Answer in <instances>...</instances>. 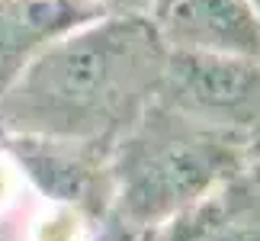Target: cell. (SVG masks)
I'll use <instances>...</instances> for the list:
<instances>
[{"mask_svg":"<svg viewBox=\"0 0 260 241\" xmlns=\"http://www.w3.org/2000/svg\"><path fill=\"white\" fill-rule=\"evenodd\" d=\"M167 42L148 13H103L42 48L0 94V135L113 148L154 103Z\"/></svg>","mask_w":260,"mask_h":241,"instance_id":"cell-1","label":"cell"},{"mask_svg":"<svg viewBox=\"0 0 260 241\" xmlns=\"http://www.w3.org/2000/svg\"><path fill=\"white\" fill-rule=\"evenodd\" d=\"M19 187H23V177H19L16 164L0 152V213L19 199Z\"/></svg>","mask_w":260,"mask_h":241,"instance_id":"cell-8","label":"cell"},{"mask_svg":"<svg viewBox=\"0 0 260 241\" xmlns=\"http://www.w3.org/2000/svg\"><path fill=\"white\" fill-rule=\"evenodd\" d=\"M103 13L87 0H0V94L42 48Z\"/></svg>","mask_w":260,"mask_h":241,"instance_id":"cell-6","label":"cell"},{"mask_svg":"<svg viewBox=\"0 0 260 241\" xmlns=\"http://www.w3.org/2000/svg\"><path fill=\"white\" fill-rule=\"evenodd\" d=\"M222 241H260V196L241 174L228 180V222Z\"/></svg>","mask_w":260,"mask_h":241,"instance_id":"cell-7","label":"cell"},{"mask_svg":"<svg viewBox=\"0 0 260 241\" xmlns=\"http://www.w3.org/2000/svg\"><path fill=\"white\" fill-rule=\"evenodd\" d=\"M254 7H257V10H260V0H254Z\"/></svg>","mask_w":260,"mask_h":241,"instance_id":"cell-12","label":"cell"},{"mask_svg":"<svg viewBox=\"0 0 260 241\" xmlns=\"http://www.w3.org/2000/svg\"><path fill=\"white\" fill-rule=\"evenodd\" d=\"M87 4H96L106 13H148L151 16V0H87Z\"/></svg>","mask_w":260,"mask_h":241,"instance_id":"cell-10","label":"cell"},{"mask_svg":"<svg viewBox=\"0 0 260 241\" xmlns=\"http://www.w3.org/2000/svg\"><path fill=\"white\" fill-rule=\"evenodd\" d=\"M241 177H244V184L260 196V138H254V142L247 145V155H244V164H241Z\"/></svg>","mask_w":260,"mask_h":241,"instance_id":"cell-9","label":"cell"},{"mask_svg":"<svg viewBox=\"0 0 260 241\" xmlns=\"http://www.w3.org/2000/svg\"><path fill=\"white\" fill-rule=\"evenodd\" d=\"M154 100L254 142L260 138V58L167 48Z\"/></svg>","mask_w":260,"mask_h":241,"instance_id":"cell-3","label":"cell"},{"mask_svg":"<svg viewBox=\"0 0 260 241\" xmlns=\"http://www.w3.org/2000/svg\"><path fill=\"white\" fill-rule=\"evenodd\" d=\"M167 4H171V0H151V19H157V16H161Z\"/></svg>","mask_w":260,"mask_h":241,"instance_id":"cell-11","label":"cell"},{"mask_svg":"<svg viewBox=\"0 0 260 241\" xmlns=\"http://www.w3.org/2000/svg\"><path fill=\"white\" fill-rule=\"evenodd\" d=\"M154 23L167 48L260 58V10L254 0H171Z\"/></svg>","mask_w":260,"mask_h":241,"instance_id":"cell-5","label":"cell"},{"mask_svg":"<svg viewBox=\"0 0 260 241\" xmlns=\"http://www.w3.org/2000/svg\"><path fill=\"white\" fill-rule=\"evenodd\" d=\"M0 152L16 164L23 184L48 203L77 209L96 232L109 209V148L32 135H0Z\"/></svg>","mask_w":260,"mask_h":241,"instance_id":"cell-4","label":"cell"},{"mask_svg":"<svg viewBox=\"0 0 260 241\" xmlns=\"http://www.w3.org/2000/svg\"><path fill=\"white\" fill-rule=\"evenodd\" d=\"M247 138L154 103L109 148V209L93 241H138L241 174Z\"/></svg>","mask_w":260,"mask_h":241,"instance_id":"cell-2","label":"cell"}]
</instances>
